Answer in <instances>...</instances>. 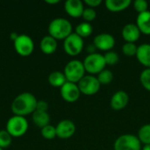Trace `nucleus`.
<instances>
[{
	"label": "nucleus",
	"mask_w": 150,
	"mask_h": 150,
	"mask_svg": "<svg viewBox=\"0 0 150 150\" xmlns=\"http://www.w3.org/2000/svg\"><path fill=\"white\" fill-rule=\"evenodd\" d=\"M36 97L30 92H23L18 95L11 105V110L13 115L25 117L33 114L36 111Z\"/></svg>",
	"instance_id": "1"
},
{
	"label": "nucleus",
	"mask_w": 150,
	"mask_h": 150,
	"mask_svg": "<svg viewBox=\"0 0 150 150\" xmlns=\"http://www.w3.org/2000/svg\"><path fill=\"white\" fill-rule=\"evenodd\" d=\"M71 23L64 18H55L52 19L48 25V35L58 40H65L72 33Z\"/></svg>",
	"instance_id": "2"
},
{
	"label": "nucleus",
	"mask_w": 150,
	"mask_h": 150,
	"mask_svg": "<svg viewBox=\"0 0 150 150\" xmlns=\"http://www.w3.org/2000/svg\"><path fill=\"white\" fill-rule=\"evenodd\" d=\"M85 69L83 62L74 59L69 61L64 67L63 73L68 82L78 83V82L85 76Z\"/></svg>",
	"instance_id": "3"
},
{
	"label": "nucleus",
	"mask_w": 150,
	"mask_h": 150,
	"mask_svg": "<svg viewBox=\"0 0 150 150\" xmlns=\"http://www.w3.org/2000/svg\"><path fill=\"white\" fill-rule=\"evenodd\" d=\"M5 130L12 137H21L28 130V121L25 117L13 115L8 120Z\"/></svg>",
	"instance_id": "4"
},
{
	"label": "nucleus",
	"mask_w": 150,
	"mask_h": 150,
	"mask_svg": "<svg viewBox=\"0 0 150 150\" xmlns=\"http://www.w3.org/2000/svg\"><path fill=\"white\" fill-rule=\"evenodd\" d=\"M83 63L85 71L92 76L98 75L101 71H103L105 69V66H106L104 55L98 53L88 54L84 58Z\"/></svg>",
	"instance_id": "5"
},
{
	"label": "nucleus",
	"mask_w": 150,
	"mask_h": 150,
	"mask_svg": "<svg viewBox=\"0 0 150 150\" xmlns=\"http://www.w3.org/2000/svg\"><path fill=\"white\" fill-rule=\"evenodd\" d=\"M114 150H142V144L137 135L125 134L119 136L113 144Z\"/></svg>",
	"instance_id": "6"
},
{
	"label": "nucleus",
	"mask_w": 150,
	"mask_h": 150,
	"mask_svg": "<svg viewBox=\"0 0 150 150\" xmlns=\"http://www.w3.org/2000/svg\"><path fill=\"white\" fill-rule=\"evenodd\" d=\"M83 39L75 33H72L63 40V49L65 53L70 56L78 55L83 51Z\"/></svg>",
	"instance_id": "7"
},
{
	"label": "nucleus",
	"mask_w": 150,
	"mask_h": 150,
	"mask_svg": "<svg viewBox=\"0 0 150 150\" xmlns=\"http://www.w3.org/2000/svg\"><path fill=\"white\" fill-rule=\"evenodd\" d=\"M81 94L92 96L97 94L101 87L97 76L92 75H85L77 83Z\"/></svg>",
	"instance_id": "8"
},
{
	"label": "nucleus",
	"mask_w": 150,
	"mask_h": 150,
	"mask_svg": "<svg viewBox=\"0 0 150 150\" xmlns=\"http://www.w3.org/2000/svg\"><path fill=\"white\" fill-rule=\"evenodd\" d=\"M14 48L20 56H29L34 49V43L33 39L25 33L18 34V38L13 41Z\"/></svg>",
	"instance_id": "9"
},
{
	"label": "nucleus",
	"mask_w": 150,
	"mask_h": 150,
	"mask_svg": "<svg viewBox=\"0 0 150 150\" xmlns=\"http://www.w3.org/2000/svg\"><path fill=\"white\" fill-rule=\"evenodd\" d=\"M60 93L62 99L68 103H74L77 101L81 95L77 83L68 81L60 88Z\"/></svg>",
	"instance_id": "10"
},
{
	"label": "nucleus",
	"mask_w": 150,
	"mask_h": 150,
	"mask_svg": "<svg viewBox=\"0 0 150 150\" xmlns=\"http://www.w3.org/2000/svg\"><path fill=\"white\" fill-rule=\"evenodd\" d=\"M93 44L97 49L100 51L109 52L112 51V49L115 46V38L111 33H98L95 36L93 40Z\"/></svg>",
	"instance_id": "11"
},
{
	"label": "nucleus",
	"mask_w": 150,
	"mask_h": 150,
	"mask_svg": "<svg viewBox=\"0 0 150 150\" xmlns=\"http://www.w3.org/2000/svg\"><path fill=\"white\" fill-rule=\"evenodd\" d=\"M56 136L60 139H69L76 133V125L70 120H62L55 127Z\"/></svg>",
	"instance_id": "12"
},
{
	"label": "nucleus",
	"mask_w": 150,
	"mask_h": 150,
	"mask_svg": "<svg viewBox=\"0 0 150 150\" xmlns=\"http://www.w3.org/2000/svg\"><path fill=\"white\" fill-rule=\"evenodd\" d=\"M129 103V96L125 91H116L111 98V107L114 111H120L127 107Z\"/></svg>",
	"instance_id": "13"
},
{
	"label": "nucleus",
	"mask_w": 150,
	"mask_h": 150,
	"mask_svg": "<svg viewBox=\"0 0 150 150\" xmlns=\"http://www.w3.org/2000/svg\"><path fill=\"white\" fill-rule=\"evenodd\" d=\"M64 10L69 16L77 18L82 17L84 5L81 0H67L64 3Z\"/></svg>",
	"instance_id": "14"
},
{
	"label": "nucleus",
	"mask_w": 150,
	"mask_h": 150,
	"mask_svg": "<svg viewBox=\"0 0 150 150\" xmlns=\"http://www.w3.org/2000/svg\"><path fill=\"white\" fill-rule=\"evenodd\" d=\"M122 37L126 42H131L135 43L141 37V31L139 30L136 24L129 23L127 24L121 31Z\"/></svg>",
	"instance_id": "15"
},
{
	"label": "nucleus",
	"mask_w": 150,
	"mask_h": 150,
	"mask_svg": "<svg viewBox=\"0 0 150 150\" xmlns=\"http://www.w3.org/2000/svg\"><path fill=\"white\" fill-rule=\"evenodd\" d=\"M135 56L142 66L146 69H150V44L144 43L138 46V50Z\"/></svg>",
	"instance_id": "16"
},
{
	"label": "nucleus",
	"mask_w": 150,
	"mask_h": 150,
	"mask_svg": "<svg viewBox=\"0 0 150 150\" xmlns=\"http://www.w3.org/2000/svg\"><path fill=\"white\" fill-rule=\"evenodd\" d=\"M57 40L50 35L44 36L40 42V49L45 54H52L57 49Z\"/></svg>",
	"instance_id": "17"
},
{
	"label": "nucleus",
	"mask_w": 150,
	"mask_h": 150,
	"mask_svg": "<svg viewBox=\"0 0 150 150\" xmlns=\"http://www.w3.org/2000/svg\"><path fill=\"white\" fill-rule=\"evenodd\" d=\"M136 25L142 33L150 35V11H147L142 13H139L136 18Z\"/></svg>",
	"instance_id": "18"
},
{
	"label": "nucleus",
	"mask_w": 150,
	"mask_h": 150,
	"mask_svg": "<svg viewBox=\"0 0 150 150\" xmlns=\"http://www.w3.org/2000/svg\"><path fill=\"white\" fill-rule=\"evenodd\" d=\"M132 2L130 0H105V8L112 12H120L127 9Z\"/></svg>",
	"instance_id": "19"
},
{
	"label": "nucleus",
	"mask_w": 150,
	"mask_h": 150,
	"mask_svg": "<svg viewBox=\"0 0 150 150\" xmlns=\"http://www.w3.org/2000/svg\"><path fill=\"white\" fill-rule=\"evenodd\" d=\"M32 120L34 125H36L40 128H43L44 127L49 125L50 116L47 112H40L36 110L32 114Z\"/></svg>",
	"instance_id": "20"
},
{
	"label": "nucleus",
	"mask_w": 150,
	"mask_h": 150,
	"mask_svg": "<svg viewBox=\"0 0 150 150\" xmlns=\"http://www.w3.org/2000/svg\"><path fill=\"white\" fill-rule=\"evenodd\" d=\"M48 83L51 86L55 88H61L66 82L67 79L63 72L61 71H53L48 76Z\"/></svg>",
	"instance_id": "21"
},
{
	"label": "nucleus",
	"mask_w": 150,
	"mask_h": 150,
	"mask_svg": "<svg viewBox=\"0 0 150 150\" xmlns=\"http://www.w3.org/2000/svg\"><path fill=\"white\" fill-rule=\"evenodd\" d=\"M93 33V27L91 23L88 22H82L78 24L76 27L75 33H76L81 38H87L90 37Z\"/></svg>",
	"instance_id": "22"
},
{
	"label": "nucleus",
	"mask_w": 150,
	"mask_h": 150,
	"mask_svg": "<svg viewBox=\"0 0 150 150\" xmlns=\"http://www.w3.org/2000/svg\"><path fill=\"white\" fill-rule=\"evenodd\" d=\"M138 139L143 145L150 144V124H145L138 131Z\"/></svg>",
	"instance_id": "23"
},
{
	"label": "nucleus",
	"mask_w": 150,
	"mask_h": 150,
	"mask_svg": "<svg viewBox=\"0 0 150 150\" xmlns=\"http://www.w3.org/2000/svg\"><path fill=\"white\" fill-rule=\"evenodd\" d=\"M113 77H114L113 73H112L111 70L107 69H104L103 71H101V72L98 75V76H97V78H98V82H99V83H100L101 85H107V84H110V83L112 82Z\"/></svg>",
	"instance_id": "24"
},
{
	"label": "nucleus",
	"mask_w": 150,
	"mask_h": 150,
	"mask_svg": "<svg viewBox=\"0 0 150 150\" xmlns=\"http://www.w3.org/2000/svg\"><path fill=\"white\" fill-rule=\"evenodd\" d=\"M138 50V46L135 43L131 42H126L122 46V52L123 54L127 57H133L136 55Z\"/></svg>",
	"instance_id": "25"
},
{
	"label": "nucleus",
	"mask_w": 150,
	"mask_h": 150,
	"mask_svg": "<svg viewBox=\"0 0 150 150\" xmlns=\"http://www.w3.org/2000/svg\"><path fill=\"white\" fill-rule=\"evenodd\" d=\"M12 142V136L4 129L0 130V148L4 149H7Z\"/></svg>",
	"instance_id": "26"
},
{
	"label": "nucleus",
	"mask_w": 150,
	"mask_h": 150,
	"mask_svg": "<svg viewBox=\"0 0 150 150\" xmlns=\"http://www.w3.org/2000/svg\"><path fill=\"white\" fill-rule=\"evenodd\" d=\"M40 134L42 135V137L44 139L47 140H52L54 137H56V130H55V127H54L53 125H47L46 127H44L43 128H41Z\"/></svg>",
	"instance_id": "27"
},
{
	"label": "nucleus",
	"mask_w": 150,
	"mask_h": 150,
	"mask_svg": "<svg viewBox=\"0 0 150 150\" xmlns=\"http://www.w3.org/2000/svg\"><path fill=\"white\" fill-rule=\"evenodd\" d=\"M104 58H105V64L106 65H109V66H113V65H116L119 61H120V56L119 54L114 52V51H109V52H106L104 55Z\"/></svg>",
	"instance_id": "28"
},
{
	"label": "nucleus",
	"mask_w": 150,
	"mask_h": 150,
	"mask_svg": "<svg viewBox=\"0 0 150 150\" xmlns=\"http://www.w3.org/2000/svg\"><path fill=\"white\" fill-rule=\"evenodd\" d=\"M140 82L145 90L150 91V69H145L141 73Z\"/></svg>",
	"instance_id": "29"
},
{
	"label": "nucleus",
	"mask_w": 150,
	"mask_h": 150,
	"mask_svg": "<svg viewBox=\"0 0 150 150\" xmlns=\"http://www.w3.org/2000/svg\"><path fill=\"white\" fill-rule=\"evenodd\" d=\"M96 17H97V12H96L95 9H92L90 7L84 8L83 15H82V18L84 19V22L91 23V21H93L96 18Z\"/></svg>",
	"instance_id": "30"
},
{
	"label": "nucleus",
	"mask_w": 150,
	"mask_h": 150,
	"mask_svg": "<svg viewBox=\"0 0 150 150\" xmlns=\"http://www.w3.org/2000/svg\"><path fill=\"white\" fill-rule=\"evenodd\" d=\"M133 6L138 13H142L148 11L149 3L146 0H135L133 2Z\"/></svg>",
	"instance_id": "31"
},
{
	"label": "nucleus",
	"mask_w": 150,
	"mask_h": 150,
	"mask_svg": "<svg viewBox=\"0 0 150 150\" xmlns=\"http://www.w3.org/2000/svg\"><path fill=\"white\" fill-rule=\"evenodd\" d=\"M36 110L40 112H47L48 110V103L45 100H38Z\"/></svg>",
	"instance_id": "32"
},
{
	"label": "nucleus",
	"mask_w": 150,
	"mask_h": 150,
	"mask_svg": "<svg viewBox=\"0 0 150 150\" xmlns=\"http://www.w3.org/2000/svg\"><path fill=\"white\" fill-rule=\"evenodd\" d=\"M88 7L90 8H96V7H98L101 4H102V1L101 0H84L83 2Z\"/></svg>",
	"instance_id": "33"
},
{
	"label": "nucleus",
	"mask_w": 150,
	"mask_h": 150,
	"mask_svg": "<svg viewBox=\"0 0 150 150\" xmlns=\"http://www.w3.org/2000/svg\"><path fill=\"white\" fill-rule=\"evenodd\" d=\"M96 50H97V48H96V47L94 46V44H93V43L89 44V45L86 47V52L88 53V54H95V53H96Z\"/></svg>",
	"instance_id": "34"
},
{
	"label": "nucleus",
	"mask_w": 150,
	"mask_h": 150,
	"mask_svg": "<svg viewBox=\"0 0 150 150\" xmlns=\"http://www.w3.org/2000/svg\"><path fill=\"white\" fill-rule=\"evenodd\" d=\"M45 2L48 4H56L60 3V0H46Z\"/></svg>",
	"instance_id": "35"
},
{
	"label": "nucleus",
	"mask_w": 150,
	"mask_h": 150,
	"mask_svg": "<svg viewBox=\"0 0 150 150\" xmlns=\"http://www.w3.org/2000/svg\"><path fill=\"white\" fill-rule=\"evenodd\" d=\"M18 34L17 33L14 32V33H11V36H10V37H11V40L12 41H14V40L18 38Z\"/></svg>",
	"instance_id": "36"
},
{
	"label": "nucleus",
	"mask_w": 150,
	"mask_h": 150,
	"mask_svg": "<svg viewBox=\"0 0 150 150\" xmlns=\"http://www.w3.org/2000/svg\"><path fill=\"white\" fill-rule=\"evenodd\" d=\"M142 150H150V144L149 145H144Z\"/></svg>",
	"instance_id": "37"
},
{
	"label": "nucleus",
	"mask_w": 150,
	"mask_h": 150,
	"mask_svg": "<svg viewBox=\"0 0 150 150\" xmlns=\"http://www.w3.org/2000/svg\"><path fill=\"white\" fill-rule=\"evenodd\" d=\"M0 150H4V149H1V148H0Z\"/></svg>",
	"instance_id": "38"
}]
</instances>
